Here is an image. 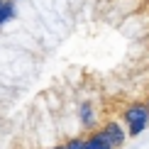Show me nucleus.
Listing matches in <instances>:
<instances>
[{
    "label": "nucleus",
    "instance_id": "1",
    "mask_svg": "<svg viewBox=\"0 0 149 149\" xmlns=\"http://www.w3.org/2000/svg\"><path fill=\"white\" fill-rule=\"evenodd\" d=\"M122 120H125V125H134V122L149 125V108L144 103H130L122 113Z\"/></svg>",
    "mask_w": 149,
    "mask_h": 149
},
{
    "label": "nucleus",
    "instance_id": "2",
    "mask_svg": "<svg viewBox=\"0 0 149 149\" xmlns=\"http://www.w3.org/2000/svg\"><path fill=\"white\" fill-rule=\"evenodd\" d=\"M100 130L105 132V137L110 139V144H113V149L122 147V144L127 142V132L122 130V125H120V122H113V120H110V122H105V125H103Z\"/></svg>",
    "mask_w": 149,
    "mask_h": 149
},
{
    "label": "nucleus",
    "instance_id": "3",
    "mask_svg": "<svg viewBox=\"0 0 149 149\" xmlns=\"http://www.w3.org/2000/svg\"><path fill=\"white\" fill-rule=\"evenodd\" d=\"M86 149H113V144L103 130H93L91 134H86Z\"/></svg>",
    "mask_w": 149,
    "mask_h": 149
},
{
    "label": "nucleus",
    "instance_id": "4",
    "mask_svg": "<svg viewBox=\"0 0 149 149\" xmlns=\"http://www.w3.org/2000/svg\"><path fill=\"white\" fill-rule=\"evenodd\" d=\"M15 17V5H12V0H0V27H3L8 20Z\"/></svg>",
    "mask_w": 149,
    "mask_h": 149
},
{
    "label": "nucleus",
    "instance_id": "5",
    "mask_svg": "<svg viewBox=\"0 0 149 149\" xmlns=\"http://www.w3.org/2000/svg\"><path fill=\"white\" fill-rule=\"evenodd\" d=\"M78 113H81V120H83V125H86V127H93V125H95V117H93V108H91V103H81Z\"/></svg>",
    "mask_w": 149,
    "mask_h": 149
},
{
    "label": "nucleus",
    "instance_id": "6",
    "mask_svg": "<svg viewBox=\"0 0 149 149\" xmlns=\"http://www.w3.org/2000/svg\"><path fill=\"white\" fill-rule=\"evenodd\" d=\"M149 125H144V122H134V125H127V134L130 137H137L139 132H144Z\"/></svg>",
    "mask_w": 149,
    "mask_h": 149
},
{
    "label": "nucleus",
    "instance_id": "7",
    "mask_svg": "<svg viewBox=\"0 0 149 149\" xmlns=\"http://www.w3.org/2000/svg\"><path fill=\"white\" fill-rule=\"evenodd\" d=\"M66 149H86V137H73L64 144Z\"/></svg>",
    "mask_w": 149,
    "mask_h": 149
},
{
    "label": "nucleus",
    "instance_id": "8",
    "mask_svg": "<svg viewBox=\"0 0 149 149\" xmlns=\"http://www.w3.org/2000/svg\"><path fill=\"white\" fill-rule=\"evenodd\" d=\"M52 149H66V147L64 144H56V147H52Z\"/></svg>",
    "mask_w": 149,
    "mask_h": 149
},
{
    "label": "nucleus",
    "instance_id": "9",
    "mask_svg": "<svg viewBox=\"0 0 149 149\" xmlns=\"http://www.w3.org/2000/svg\"><path fill=\"white\" fill-rule=\"evenodd\" d=\"M144 105H147V108H149V98H147V100H144Z\"/></svg>",
    "mask_w": 149,
    "mask_h": 149
},
{
    "label": "nucleus",
    "instance_id": "10",
    "mask_svg": "<svg viewBox=\"0 0 149 149\" xmlns=\"http://www.w3.org/2000/svg\"><path fill=\"white\" fill-rule=\"evenodd\" d=\"M147 3H149V0H147Z\"/></svg>",
    "mask_w": 149,
    "mask_h": 149
}]
</instances>
